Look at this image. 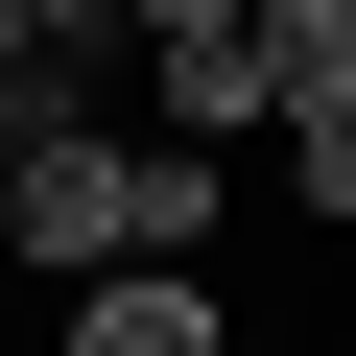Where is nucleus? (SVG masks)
I'll return each mask as SVG.
<instances>
[{
    "label": "nucleus",
    "mask_w": 356,
    "mask_h": 356,
    "mask_svg": "<svg viewBox=\"0 0 356 356\" xmlns=\"http://www.w3.org/2000/svg\"><path fill=\"white\" fill-rule=\"evenodd\" d=\"M166 119H191V166H214L238 119H285V95H261V24H214V48H166Z\"/></svg>",
    "instance_id": "4"
},
{
    "label": "nucleus",
    "mask_w": 356,
    "mask_h": 356,
    "mask_svg": "<svg viewBox=\"0 0 356 356\" xmlns=\"http://www.w3.org/2000/svg\"><path fill=\"white\" fill-rule=\"evenodd\" d=\"M214 166L191 143H119V119H24L0 143V238H24L48 285H119V261H214Z\"/></svg>",
    "instance_id": "1"
},
{
    "label": "nucleus",
    "mask_w": 356,
    "mask_h": 356,
    "mask_svg": "<svg viewBox=\"0 0 356 356\" xmlns=\"http://www.w3.org/2000/svg\"><path fill=\"white\" fill-rule=\"evenodd\" d=\"M238 356H285V332H238Z\"/></svg>",
    "instance_id": "8"
},
{
    "label": "nucleus",
    "mask_w": 356,
    "mask_h": 356,
    "mask_svg": "<svg viewBox=\"0 0 356 356\" xmlns=\"http://www.w3.org/2000/svg\"><path fill=\"white\" fill-rule=\"evenodd\" d=\"M24 24H48V48H95V24H143V0H24Z\"/></svg>",
    "instance_id": "7"
},
{
    "label": "nucleus",
    "mask_w": 356,
    "mask_h": 356,
    "mask_svg": "<svg viewBox=\"0 0 356 356\" xmlns=\"http://www.w3.org/2000/svg\"><path fill=\"white\" fill-rule=\"evenodd\" d=\"M261 95L285 119H356V0H261Z\"/></svg>",
    "instance_id": "3"
},
{
    "label": "nucleus",
    "mask_w": 356,
    "mask_h": 356,
    "mask_svg": "<svg viewBox=\"0 0 356 356\" xmlns=\"http://www.w3.org/2000/svg\"><path fill=\"white\" fill-rule=\"evenodd\" d=\"M72 356H238V309H214V261H119V285H72Z\"/></svg>",
    "instance_id": "2"
},
{
    "label": "nucleus",
    "mask_w": 356,
    "mask_h": 356,
    "mask_svg": "<svg viewBox=\"0 0 356 356\" xmlns=\"http://www.w3.org/2000/svg\"><path fill=\"white\" fill-rule=\"evenodd\" d=\"M214 24H261V0H143V48H214Z\"/></svg>",
    "instance_id": "6"
},
{
    "label": "nucleus",
    "mask_w": 356,
    "mask_h": 356,
    "mask_svg": "<svg viewBox=\"0 0 356 356\" xmlns=\"http://www.w3.org/2000/svg\"><path fill=\"white\" fill-rule=\"evenodd\" d=\"M285 214H309V238H356V119H285Z\"/></svg>",
    "instance_id": "5"
}]
</instances>
